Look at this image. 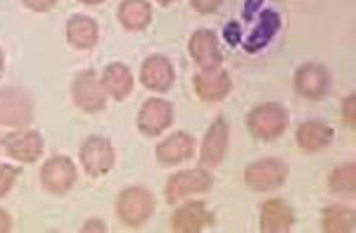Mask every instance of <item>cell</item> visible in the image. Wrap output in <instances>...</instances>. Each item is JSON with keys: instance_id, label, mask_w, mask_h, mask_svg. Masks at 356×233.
<instances>
[{"instance_id": "cell-1", "label": "cell", "mask_w": 356, "mask_h": 233, "mask_svg": "<svg viewBox=\"0 0 356 233\" xmlns=\"http://www.w3.org/2000/svg\"><path fill=\"white\" fill-rule=\"evenodd\" d=\"M154 212V195L143 186L124 188L117 198V214L131 229H140Z\"/></svg>"}, {"instance_id": "cell-2", "label": "cell", "mask_w": 356, "mask_h": 233, "mask_svg": "<svg viewBox=\"0 0 356 233\" xmlns=\"http://www.w3.org/2000/svg\"><path fill=\"white\" fill-rule=\"evenodd\" d=\"M290 124L288 110H285L280 102H264L257 105L254 110L247 115V127L250 131L261 140H273L280 134H285Z\"/></svg>"}, {"instance_id": "cell-3", "label": "cell", "mask_w": 356, "mask_h": 233, "mask_svg": "<svg viewBox=\"0 0 356 233\" xmlns=\"http://www.w3.org/2000/svg\"><path fill=\"white\" fill-rule=\"evenodd\" d=\"M288 181V167L285 162L275 160V157H266V160H257L245 169V184L252 191H275Z\"/></svg>"}, {"instance_id": "cell-4", "label": "cell", "mask_w": 356, "mask_h": 233, "mask_svg": "<svg viewBox=\"0 0 356 233\" xmlns=\"http://www.w3.org/2000/svg\"><path fill=\"white\" fill-rule=\"evenodd\" d=\"M31 117H33V105L24 90L13 86L0 88V124L22 129L31 122Z\"/></svg>"}, {"instance_id": "cell-5", "label": "cell", "mask_w": 356, "mask_h": 233, "mask_svg": "<svg viewBox=\"0 0 356 233\" xmlns=\"http://www.w3.org/2000/svg\"><path fill=\"white\" fill-rule=\"evenodd\" d=\"M211 174L204 169H188V172H178L166 181V200L181 202L197 193H207L211 188Z\"/></svg>"}, {"instance_id": "cell-6", "label": "cell", "mask_w": 356, "mask_h": 233, "mask_svg": "<svg viewBox=\"0 0 356 233\" xmlns=\"http://www.w3.org/2000/svg\"><path fill=\"white\" fill-rule=\"evenodd\" d=\"M81 164L90 176H105L114 167V145L105 136H90L81 145Z\"/></svg>"}, {"instance_id": "cell-7", "label": "cell", "mask_w": 356, "mask_h": 233, "mask_svg": "<svg viewBox=\"0 0 356 233\" xmlns=\"http://www.w3.org/2000/svg\"><path fill=\"white\" fill-rule=\"evenodd\" d=\"M41 184L45 191L55 193V195H65L76 184V164L65 155L50 157L41 169Z\"/></svg>"}, {"instance_id": "cell-8", "label": "cell", "mask_w": 356, "mask_h": 233, "mask_svg": "<svg viewBox=\"0 0 356 233\" xmlns=\"http://www.w3.org/2000/svg\"><path fill=\"white\" fill-rule=\"evenodd\" d=\"M72 95H74V102H76L83 112H97V110H102L107 102L105 86H102V81L95 77V72H90V70L81 72L74 79Z\"/></svg>"}, {"instance_id": "cell-9", "label": "cell", "mask_w": 356, "mask_h": 233, "mask_svg": "<svg viewBox=\"0 0 356 233\" xmlns=\"http://www.w3.org/2000/svg\"><path fill=\"white\" fill-rule=\"evenodd\" d=\"M3 147L17 162H36L43 155V136L31 129H17L3 138Z\"/></svg>"}, {"instance_id": "cell-10", "label": "cell", "mask_w": 356, "mask_h": 233, "mask_svg": "<svg viewBox=\"0 0 356 233\" xmlns=\"http://www.w3.org/2000/svg\"><path fill=\"white\" fill-rule=\"evenodd\" d=\"M174 122V105L164 98H150L138 112V129L145 136H159Z\"/></svg>"}, {"instance_id": "cell-11", "label": "cell", "mask_w": 356, "mask_h": 233, "mask_svg": "<svg viewBox=\"0 0 356 233\" xmlns=\"http://www.w3.org/2000/svg\"><path fill=\"white\" fill-rule=\"evenodd\" d=\"M295 88H297V93L307 100H323L330 88V74L323 65L309 62V65L297 70Z\"/></svg>"}, {"instance_id": "cell-12", "label": "cell", "mask_w": 356, "mask_h": 233, "mask_svg": "<svg viewBox=\"0 0 356 233\" xmlns=\"http://www.w3.org/2000/svg\"><path fill=\"white\" fill-rule=\"evenodd\" d=\"M228 134L231 131H228L226 119L223 117L214 119V124L209 127V131H207L202 140V150H200V162H202V167L216 169L223 162L226 150H228Z\"/></svg>"}, {"instance_id": "cell-13", "label": "cell", "mask_w": 356, "mask_h": 233, "mask_svg": "<svg viewBox=\"0 0 356 233\" xmlns=\"http://www.w3.org/2000/svg\"><path fill=\"white\" fill-rule=\"evenodd\" d=\"M233 81H231V74L221 67L216 70H202L195 77V93L200 95L204 102H219L231 93Z\"/></svg>"}, {"instance_id": "cell-14", "label": "cell", "mask_w": 356, "mask_h": 233, "mask_svg": "<svg viewBox=\"0 0 356 233\" xmlns=\"http://www.w3.org/2000/svg\"><path fill=\"white\" fill-rule=\"evenodd\" d=\"M188 48H191V55H193V60L197 62L200 70H216V67H221L223 55H221L219 41H216V36L209 29L195 31L191 36Z\"/></svg>"}, {"instance_id": "cell-15", "label": "cell", "mask_w": 356, "mask_h": 233, "mask_svg": "<svg viewBox=\"0 0 356 233\" xmlns=\"http://www.w3.org/2000/svg\"><path fill=\"white\" fill-rule=\"evenodd\" d=\"M214 224V217L204 202H188L178 207L171 217V229L176 233H200Z\"/></svg>"}, {"instance_id": "cell-16", "label": "cell", "mask_w": 356, "mask_h": 233, "mask_svg": "<svg viewBox=\"0 0 356 233\" xmlns=\"http://www.w3.org/2000/svg\"><path fill=\"white\" fill-rule=\"evenodd\" d=\"M176 79L174 65L164 58V55H152L143 62V70H140V81L145 88L154 90V93H164V90L171 88Z\"/></svg>"}, {"instance_id": "cell-17", "label": "cell", "mask_w": 356, "mask_h": 233, "mask_svg": "<svg viewBox=\"0 0 356 233\" xmlns=\"http://www.w3.org/2000/svg\"><path fill=\"white\" fill-rule=\"evenodd\" d=\"M295 224V214H292L290 204L273 198L261 204L259 214V231L261 233H288Z\"/></svg>"}, {"instance_id": "cell-18", "label": "cell", "mask_w": 356, "mask_h": 233, "mask_svg": "<svg viewBox=\"0 0 356 233\" xmlns=\"http://www.w3.org/2000/svg\"><path fill=\"white\" fill-rule=\"evenodd\" d=\"M193 155H195V138L186 131L171 134L169 138H164L162 143L157 145V160L159 164H166V167L186 162L188 157H193Z\"/></svg>"}, {"instance_id": "cell-19", "label": "cell", "mask_w": 356, "mask_h": 233, "mask_svg": "<svg viewBox=\"0 0 356 233\" xmlns=\"http://www.w3.org/2000/svg\"><path fill=\"white\" fill-rule=\"evenodd\" d=\"M295 140L304 152L325 150V147L332 143V129L328 124L318 122V119H309V122H304L297 127Z\"/></svg>"}, {"instance_id": "cell-20", "label": "cell", "mask_w": 356, "mask_h": 233, "mask_svg": "<svg viewBox=\"0 0 356 233\" xmlns=\"http://www.w3.org/2000/svg\"><path fill=\"white\" fill-rule=\"evenodd\" d=\"M102 86L114 100H124L134 93V74L122 62H112L102 72Z\"/></svg>"}, {"instance_id": "cell-21", "label": "cell", "mask_w": 356, "mask_h": 233, "mask_svg": "<svg viewBox=\"0 0 356 233\" xmlns=\"http://www.w3.org/2000/svg\"><path fill=\"white\" fill-rule=\"evenodd\" d=\"M119 22L129 31H143L152 22V8L147 0H124L119 5Z\"/></svg>"}, {"instance_id": "cell-22", "label": "cell", "mask_w": 356, "mask_h": 233, "mask_svg": "<svg viewBox=\"0 0 356 233\" xmlns=\"http://www.w3.org/2000/svg\"><path fill=\"white\" fill-rule=\"evenodd\" d=\"M67 38L74 48L88 50L97 43V24L86 15H76L67 22Z\"/></svg>"}, {"instance_id": "cell-23", "label": "cell", "mask_w": 356, "mask_h": 233, "mask_svg": "<svg viewBox=\"0 0 356 233\" xmlns=\"http://www.w3.org/2000/svg\"><path fill=\"white\" fill-rule=\"evenodd\" d=\"M354 229V212L344 204H332L323 212V231L325 233H349Z\"/></svg>"}, {"instance_id": "cell-24", "label": "cell", "mask_w": 356, "mask_h": 233, "mask_svg": "<svg viewBox=\"0 0 356 233\" xmlns=\"http://www.w3.org/2000/svg\"><path fill=\"white\" fill-rule=\"evenodd\" d=\"M280 29V17L273 13V10H266V13H261V22L259 26L254 29V33H252L250 38H247V50H259L261 45H266L268 41H271V36L275 31Z\"/></svg>"}, {"instance_id": "cell-25", "label": "cell", "mask_w": 356, "mask_h": 233, "mask_svg": "<svg viewBox=\"0 0 356 233\" xmlns=\"http://www.w3.org/2000/svg\"><path fill=\"white\" fill-rule=\"evenodd\" d=\"M330 191L332 193H344V195H354L356 191V164L347 162L342 167H337L330 174Z\"/></svg>"}, {"instance_id": "cell-26", "label": "cell", "mask_w": 356, "mask_h": 233, "mask_svg": "<svg viewBox=\"0 0 356 233\" xmlns=\"http://www.w3.org/2000/svg\"><path fill=\"white\" fill-rule=\"evenodd\" d=\"M17 176H19V169L17 167H13V164H0V198H5L13 191Z\"/></svg>"}, {"instance_id": "cell-27", "label": "cell", "mask_w": 356, "mask_h": 233, "mask_svg": "<svg viewBox=\"0 0 356 233\" xmlns=\"http://www.w3.org/2000/svg\"><path fill=\"white\" fill-rule=\"evenodd\" d=\"M354 105H356V98L354 95H347L342 102V115H344V122L349 124V127H354L356 124V110H354Z\"/></svg>"}, {"instance_id": "cell-28", "label": "cell", "mask_w": 356, "mask_h": 233, "mask_svg": "<svg viewBox=\"0 0 356 233\" xmlns=\"http://www.w3.org/2000/svg\"><path fill=\"white\" fill-rule=\"evenodd\" d=\"M22 3L29 10H33V13H48V10H53L57 5V0H22Z\"/></svg>"}, {"instance_id": "cell-29", "label": "cell", "mask_w": 356, "mask_h": 233, "mask_svg": "<svg viewBox=\"0 0 356 233\" xmlns=\"http://www.w3.org/2000/svg\"><path fill=\"white\" fill-rule=\"evenodd\" d=\"M191 3H193V8L197 10V13L209 15V13H214V10H219L221 0H191Z\"/></svg>"}, {"instance_id": "cell-30", "label": "cell", "mask_w": 356, "mask_h": 233, "mask_svg": "<svg viewBox=\"0 0 356 233\" xmlns=\"http://www.w3.org/2000/svg\"><path fill=\"white\" fill-rule=\"evenodd\" d=\"M83 233H90V231H97V233H105L107 231V224L102 219H90V221H86L83 224Z\"/></svg>"}, {"instance_id": "cell-31", "label": "cell", "mask_w": 356, "mask_h": 233, "mask_svg": "<svg viewBox=\"0 0 356 233\" xmlns=\"http://www.w3.org/2000/svg\"><path fill=\"white\" fill-rule=\"evenodd\" d=\"M8 231H13V219H10V214L5 209H0V233H8Z\"/></svg>"}, {"instance_id": "cell-32", "label": "cell", "mask_w": 356, "mask_h": 233, "mask_svg": "<svg viewBox=\"0 0 356 233\" xmlns=\"http://www.w3.org/2000/svg\"><path fill=\"white\" fill-rule=\"evenodd\" d=\"M81 3H86V5H100V3H105V0H81Z\"/></svg>"}, {"instance_id": "cell-33", "label": "cell", "mask_w": 356, "mask_h": 233, "mask_svg": "<svg viewBox=\"0 0 356 233\" xmlns=\"http://www.w3.org/2000/svg\"><path fill=\"white\" fill-rule=\"evenodd\" d=\"M5 70V55H3V50H0V74H3Z\"/></svg>"}, {"instance_id": "cell-34", "label": "cell", "mask_w": 356, "mask_h": 233, "mask_svg": "<svg viewBox=\"0 0 356 233\" xmlns=\"http://www.w3.org/2000/svg\"><path fill=\"white\" fill-rule=\"evenodd\" d=\"M157 3H159V5H171L174 0H157Z\"/></svg>"}, {"instance_id": "cell-35", "label": "cell", "mask_w": 356, "mask_h": 233, "mask_svg": "<svg viewBox=\"0 0 356 233\" xmlns=\"http://www.w3.org/2000/svg\"><path fill=\"white\" fill-rule=\"evenodd\" d=\"M0 147H3V138H0Z\"/></svg>"}]
</instances>
